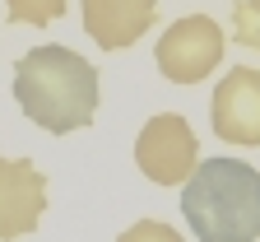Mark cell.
Masks as SVG:
<instances>
[{"instance_id": "cell-7", "label": "cell", "mask_w": 260, "mask_h": 242, "mask_svg": "<svg viewBox=\"0 0 260 242\" xmlns=\"http://www.w3.org/2000/svg\"><path fill=\"white\" fill-rule=\"evenodd\" d=\"M158 19V0H84V33L103 47L121 51L140 42Z\"/></svg>"}, {"instance_id": "cell-9", "label": "cell", "mask_w": 260, "mask_h": 242, "mask_svg": "<svg viewBox=\"0 0 260 242\" xmlns=\"http://www.w3.org/2000/svg\"><path fill=\"white\" fill-rule=\"evenodd\" d=\"M233 42L260 51V0H242L233 10Z\"/></svg>"}, {"instance_id": "cell-2", "label": "cell", "mask_w": 260, "mask_h": 242, "mask_svg": "<svg viewBox=\"0 0 260 242\" xmlns=\"http://www.w3.org/2000/svg\"><path fill=\"white\" fill-rule=\"evenodd\" d=\"M181 214L200 242H255L260 172L242 158H205L181 191Z\"/></svg>"}, {"instance_id": "cell-1", "label": "cell", "mask_w": 260, "mask_h": 242, "mask_svg": "<svg viewBox=\"0 0 260 242\" xmlns=\"http://www.w3.org/2000/svg\"><path fill=\"white\" fill-rule=\"evenodd\" d=\"M14 98L32 126L70 135L98 112V70L70 47H32L14 61Z\"/></svg>"}, {"instance_id": "cell-8", "label": "cell", "mask_w": 260, "mask_h": 242, "mask_svg": "<svg viewBox=\"0 0 260 242\" xmlns=\"http://www.w3.org/2000/svg\"><path fill=\"white\" fill-rule=\"evenodd\" d=\"M65 14V0H5V19L10 23H51Z\"/></svg>"}, {"instance_id": "cell-3", "label": "cell", "mask_w": 260, "mask_h": 242, "mask_svg": "<svg viewBox=\"0 0 260 242\" xmlns=\"http://www.w3.org/2000/svg\"><path fill=\"white\" fill-rule=\"evenodd\" d=\"M135 163L149 182L158 186H181L195 177V168H200V145H195V130L186 117L177 112H158L144 121V130L135 135Z\"/></svg>"}, {"instance_id": "cell-10", "label": "cell", "mask_w": 260, "mask_h": 242, "mask_svg": "<svg viewBox=\"0 0 260 242\" xmlns=\"http://www.w3.org/2000/svg\"><path fill=\"white\" fill-rule=\"evenodd\" d=\"M116 242H186L177 228H168L162 219H140V224H130Z\"/></svg>"}, {"instance_id": "cell-5", "label": "cell", "mask_w": 260, "mask_h": 242, "mask_svg": "<svg viewBox=\"0 0 260 242\" xmlns=\"http://www.w3.org/2000/svg\"><path fill=\"white\" fill-rule=\"evenodd\" d=\"M214 135L228 145H260V70L233 65L214 89Z\"/></svg>"}, {"instance_id": "cell-4", "label": "cell", "mask_w": 260, "mask_h": 242, "mask_svg": "<svg viewBox=\"0 0 260 242\" xmlns=\"http://www.w3.org/2000/svg\"><path fill=\"white\" fill-rule=\"evenodd\" d=\"M223 61V28L209 14H186L158 38V70L172 84H200Z\"/></svg>"}, {"instance_id": "cell-6", "label": "cell", "mask_w": 260, "mask_h": 242, "mask_svg": "<svg viewBox=\"0 0 260 242\" xmlns=\"http://www.w3.org/2000/svg\"><path fill=\"white\" fill-rule=\"evenodd\" d=\"M47 210V177L28 158L0 154V242L38 228Z\"/></svg>"}]
</instances>
